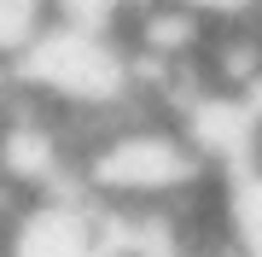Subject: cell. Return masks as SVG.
I'll use <instances>...</instances> for the list:
<instances>
[{
    "label": "cell",
    "mask_w": 262,
    "mask_h": 257,
    "mask_svg": "<svg viewBox=\"0 0 262 257\" xmlns=\"http://www.w3.org/2000/svg\"><path fill=\"white\" fill-rule=\"evenodd\" d=\"M210 181L204 152L169 117H117L76 152V187L105 210H175Z\"/></svg>",
    "instance_id": "cell-1"
},
{
    "label": "cell",
    "mask_w": 262,
    "mask_h": 257,
    "mask_svg": "<svg viewBox=\"0 0 262 257\" xmlns=\"http://www.w3.org/2000/svg\"><path fill=\"white\" fill-rule=\"evenodd\" d=\"M0 257H105V210L76 193H29L0 222Z\"/></svg>",
    "instance_id": "cell-2"
},
{
    "label": "cell",
    "mask_w": 262,
    "mask_h": 257,
    "mask_svg": "<svg viewBox=\"0 0 262 257\" xmlns=\"http://www.w3.org/2000/svg\"><path fill=\"white\" fill-rule=\"evenodd\" d=\"M215 222H222V246L233 257H262V164L227 170V187L215 199Z\"/></svg>",
    "instance_id": "cell-3"
},
{
    "label": "cell",
    "mask_w": 262,
    "mask_h": 257,
    "mask_svg": "<svg viewBox=\"0 0 262 257\" xmlns=\"http://www.w3.org/2000/svg\"><path fill=\"white\" fill-rule=\"evenodd\" d=\"M47 24H53V0H0V65L12 70V58L35 47Z\"/></svg>",
    "instance_id": "cell-4"
},
{
    "label": "cell",
    "mask_w": 262,
    "mask_h": 257,
    "mask_svg": "<svg viewBox=\"0 0 262 257\" xmlns=\"http://www.w3.org/2000/svg\"><path fill=\"white\" fill-rule=\"evenodd\" d=\"M175 6L198 12L210 24H227V18H262V0H175Z\"/></svg>",
    "instance_id": "cell-5"
},
{
    "label": "cell",
    "mask_w": 262,
    "mask_h": 257,
    "mask_svg": "<svg viewBox=\"0 0 262 257\" xmlns=\"http://www.w3.org/2000/svg\"><path fill=\"white\" fill-rule=\"evenodd\" d=\"M6 210H12V187L0 181V222H6Z\"/></svg>",
    "instance_id": "cell-6"
},
{
    "label": "cell",
    "mask_w": 262,
    "mask_h": 257,
    "mask_svg": "<svg viewBox=\"0 0 262 257\" xmlns=\"http://www.w3.org/2000/svg\"><path fill=\"white\" fill-rule=\"evenodd\" d=\"M187 257H233V251H187Z\"/></svg>",
    "instance_id": "cell-7"
}]
</instances>
